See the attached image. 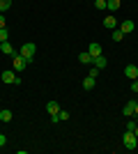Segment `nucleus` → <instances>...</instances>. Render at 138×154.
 Here are the masks:
<instances>
[{"label": "nucleus", "instance_id": "1", "mask_svg": "<svg viewBox=\"0 0 138 154\" xmlns=\"http://www.w3.org/2000/svg\"><path fill=\"white\" fill-rule=\"evenodd\" d=\"M35 53H37V46H35L32 42H28V44H23V46H21V51H19V55H23V58H26L28 62H32V58H35Z\"/></svg>", "mask_w": 138, "mask_h": 154}, {"label": "nucleus", "instance_id": "2", "mask_svg": "<svg viewBox=\"0 0 138 154\" xmlns=\"http://www.w3.org/2000/svg\"><path fill=\"white\" fill-rule=\"evenodd\" d=\"M122 143H124L127 149H136L138 147V138L133 136V131H124V136H122Z\"/></svg>", "mask_w": 138, "mask_h": 154}, {"label": "nucleus", "instance_id": "3", "mask_svg": "<svg viewBox=\"0 0 138 154\" xmlns=\"http://www.w3.org/2000/svg\"><path fill=\"white\" fill-rule=\"evenodd\" d=\"M0 78H2V83H7V85H19V83H21V78L16 76V74H14L12 69L2 71V76H0Z\"/></svg>", "mask_w": 138, "mask_h": 154}, {"label": "nucleus", "instance_id": "4", "mask_svg": "<svg viewBox=\"0 0 138 154\" xmlns=\"http://www.w3.org/2000/svg\"><path fill=\"white\" fill-rule=\"evenodd\" d=\"M12 60H14V71H23V69L28 67V64H30L26 58H23V55H19V53H14V55H12Z\"/></svg>", "mask_w": 138, "mask_h": 154}, {"label": "nucleus", "instance_id": "5", "mask_svg": "<svg viewBox=\"0 0 138 154\" xmlns=\"http://www.w3.org/2000/svg\"><path fill=\"white\" fill-rule=\"evenodd\" d=\"M118 28H120L122 32H124V35H129V32H133V30H136V23H133L131 19H124V21H122V23H120Z\"/></svg>", "mask_w": 138, "mask_h": 154}, {"label": "nucleus", "instance_id": "6", "mask_svg": "<svg viewBox=\"0 0 138 154\" xmlns=\"http://www.w3.org/2000/svg\"><path fill=\"white\" fill-rule=\"evenodd\" d=\"M124 76L131 78V81L138 78V64H127V67H124Z\"/></svg>", "mask_w": 138, "mask_h": 154}, {"label": "nucleus", "instance_id": "7", "mask_svg": "<svg viewBox=\"0 0 138 154\" xmlns=\"http://www.w3.org/2000/svg\"><path fill=\"white\" fill-rule=\"evenodd\" d=\"M87 53H90L92 58H97V55H101V44H97V42H92V44L87 46Z\"/></svg>", "mask_w": 138, "mask_h": 154}, {"label": "nucleus", "instance_id": "8", "mask_svg": "<svg viewBox=\"0 0 138 154\" xmlns=\"http://www.w3.org/2000/svg\"><path fill=\"white\" fill-rule=\"evenodd\" d=\"M92 64H94L97 69H106V64H108V60H106V55H97V58L92 60Z\"/></svg>", "mask_w": 138, "mask_h": 154}, {"label": "nucleus", "instance_id": "9", "mask_svg": "<svg viewBox=\"0 0 138 154\" xmlns=\"http://www.w3.org/2000/svg\"><path fill=\"white\" fill-rule=\"evenodd\" d=\"M46 110H48V115H58L60 113V103L58 101H48L46 103Z\"/></svg>", "mask_w": 138, "mask_h": 154}, {"label": "nucleus", "instance_id": "10", "mask_svg": "<svg viewBox=\"0 0 138 154\" xmlns=\"http://www.w3.org/2000/svg\"><path fill=\"white\" fill-rule=\"evenodd\" d=\"M104 28L115 30V28H118V19H115V16H106V19H104Z\"/></svg>", "mask_w": 138, "mask_h": 154}, {"label": "nucleus", "instance_id": "11", "mask_svg": "<svg viewBox=\"0 0 138 154\" xmlns=\"http://www.w3.org/2000/svg\"><path fill=\"white\" fill-rule=\"evenodd\" d=\"M120 7H122L120 0H106V9H108V12H118Z\"/></svg>", "mask_w": 138, "mask_h": 154}, {"label": "nucleus", "instance_id": "12", "mask_svg": "<svg viewBox=\"0 0 138 154\" xmlns=\"http://www.w3.org/2000/svg\"><path fill=\"white\" fill-rule=\"evenodd\" d=\"M92 60H94V58H92V55H90L87 51L78 53V62H81V64H92Z\"/></svg>", "mask_w": 138, "mask_h": 154}, {"label": "nucleus", "instance_id": "13", "mask_svg": "<svg viewBox=\"0 0 138 154\" xmlns=\"http://www.w3.org/2000/svg\"><path fill=\"white\" fill-rule=\"evenodd\" d=\"M0 51L5 53V55H14V46L9 42H0Z\"/></svg>", "mask_w": 138, "mask_h": 154}, {"label": "nucleus", "instance_id": "14", "mask_svg": "<svg viewBox=\"0 0 138 154\" xmlns=\"http://www.w3.org/2000/svg\"><path fill=\"white\" fill-rule=\"evenodd\" d=\"M133 108H136V99H133V101H127V103H124V110H122V113H124L127 117H131V115H133Z\"/></svg>", "mask_w": 138, "mask_h": 154}, {"label": "nucleus", "instance_id": "15", "mask_svg": "<svg viewBox=\"0 0 138 154\" xmlns=\"http://www.w3.org/2000/svg\"><path fill=\"white\" fill-rule=\"evenodd\" d=\"M94 85H97V78H92V76H85V81H83V88H85L87 92L94 90Z\"/></svg>", "mask_w": 138, "mask_h": 154}, {"label": "nucleus", "instance_id": "16", "mask_svg": "<svg viewBox=\"0 0 138 154\" xmlns=\"http://www.w3.org/2000/svg\"><path fill=\"white\" fill-rule=\"evenodd\" d=\"M111 39H113V42H122V39H124V32L120 30V28H115L113 35H111Z\"/></svg>", "mask_w": 138, "mask_h": 154}, {"label": "nucleus", "instance_id": "17", "mask_svg": "<svg viewBox=\"0 0 138 154\" xmlns=\"http://www.w3.org/2000/svg\"><path fill=\"white\" fill-rule=\"evenodd\" d=\"M12 117H14L12 110H0V120L2 122H12Z\"/></svg>", "mask_w": 138, "mask_h": 154}, {"label": "nucleus", "instance_id": "18", "mask_svg": "<svg viewBox=\"0 0 138 154\" xmlns=\"http://www.w3.org/2000/svg\"><path fill=\"white\" fill-rule=\"evenodd\" d=\"M9 7H12V0H0V14H2V12H7Z\"/></svg>", "mask_w": 138, "mask_h": 154}, {"label": "nucleus", "instance_id": "19", "mask_svg": "<svg viewBox=\"0 0 138 154\" xmlns=\"http://www.w3.org/2000/svg\"><path fill=\"white\" fill-rule=\"evenodd\" d=\"M58 120H60V122H67V120H69V110H62V108H60Z\"/></svg>", "mask_w": 138, "mask_h": 154}, {"label": "nucleus", "instance_id": "20", "mask_svg": "<svg viewBox=\"0 0 138 154\" xmlns=\"http://www.w3.org/2000/svg\"><path fill=\"white\" fill-rule=\"evenodd\" d=\"M0 42H9V32H7V28H0Z\"/></svg>", "mask_w": 138, "mask_h": 154}, {"label": "nucleus", "instance_id": "21", "mask_svg": "<svg viewBox=\"0 0 138 154\" xmlns=\"http://www.w3.org/2000/svg\"><path fill=\"white\" fill-rule=\"evenodd\" d=\"M99 74H101V69H97V67H94V64H92V69H90V74H87V76H92V78H97Z\"/></svg>", "mask_w": 138, "mask_h": 154}, {"label": "nucleus", "instance_id": "22", "mask_svg": "<svg viewBox=\"0 0 138 154\" xmlns=\"http://www.w3.org/2000/svg\"><path fill=\"white\" fill-rule=\"evenodd\" d=\"M94 7H97L99 12H101V9H106V0H94Z\"/></svg>", "mask_w": 138, "mask_h": 154}, {"label": "nucleus", "instance_id": "23", "mask_svg": "<svg viewBox=\"0 0 138 154\" xmlns=\"http://www.w3.org/2000/svg\"><path fill=\"white\" fill-rule=\"evenodd\" d=\"M133 129H136V120H129L127 122V131H133Z\"/></svg>", "mask_w": 138, "mask_h": 154}, {"label": "nucleus", "instance_id": "24", "mask_svg": "<svg viewBox=\"0 0 138 154\" xmlns=\"http://www.w3.org/2000/svg\"><path fill=\"white\" fill-rule=\"evenodd\" d=\"M5 145H7V136L0 134V147H5Z\"/></svg>", "mask_w": 138, "mask_h": 154}, {"label": "nucleus", "instance_id": "25", "mask_svg": "<svg viewBox=\"0 0 138 154\" xmlns=\"http://www.w3.org/2000/svg\"><path fill=\"white\" fill-rule=\"evenodd\" d=\"M0 28H5V16L0 14Z\"/></svg>", "mask_w": 138, "mask_h": 154}, {"label": "nucleus", "instance_id": "26", "mask_svg": "<svg viewBox=\"0 0 138 154\" xmlns=\"http://www.w3.org/2000/svg\"><path fill=\"white\" fill-rule=\"evenodd\" d=\"M133 136H136V138H138V124H136V129H133Z\"/></svg>", "mask_w": 138, "mask_h": 154}, {"label": "nucleus", "instance_id": "27", "mask_svg": "<svg viewBox=\"0 0 138 154\" xmlns=\"http://www.w3.org/2000/svg\"><path fill=\"white\" fill-rule=\"evenodd\" d=\"M133 115H138V101H136V108H133Z\"/></svg>", "mask_w": 138, "mask_h": 154}, {"label": "nucleus", "instance_id": "28", "mask_svg": "<svg viewBox=\"0 0 138 154\" xmlns=\"http://www.w3.org/2000/svg\"><path fill=\"white\" fill-rule=\"evenodd\" d=\"M136 124H138V115H136Z\"/></svg>", "mask_w": 138, "mask_h": 154}]
</instances>
